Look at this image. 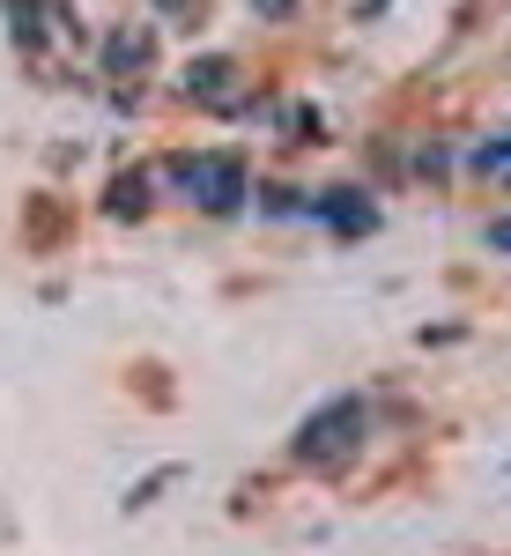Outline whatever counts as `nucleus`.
I'll use <instances>...</instances> for the list:
<instances>
[{"label":"nucleus","mask_w":511,"mask_h":556,"mask_svg":"<svg viewBox=\"0 0 511 556\" xmlns=\"http://www.w3.org/2000/svg\"><path fill=\"white\" fill-rule=\"evenodd\" d=\"M356 438H363V401H327V408L297 430V445H290V453H297L304 468H334V460L356 453Z\"/></svg>","instance_id":"nucleus-1"},{"label":"nucleus","mask_w":511,"mask_h":556,"mask_svg":"<svg viewBox=\"0 0 511 556\" xmlns=\"http://www.w3.org/2000/svg\"><path fill=\"white\" fill-rule=\"evenodd\" d=\"M178 193H186L193 208H238L245 172H238L230 156H186V164H178Z\"/></svg>","instance_id":"nucleus-2"},{"label":"nucleus","mask_w":511,"mask_h":556,"mask_svg":"<svg viewBox=\"0 0 511 556\" xmlns=\"http://www.w3.org/2000/svg\"><path fill=\"white\" fill-rule=\"evenodd\" d=\"M474 172H482V178H511V134H504V141H489V149H474Z\"/></svg>","instance_id":"nucleus-3"},{"label":"nucleus","mask_w":511,"mask_h":556,"mask_svg":"<svg viewBox=\"0 0 511 556\" xmlns=\"http://www.w3.org/2000/svg\"><path fill=\"white\" fill-rule=\"evenodd\" d=\"M290 8H297V0H259V15H267V23H282Z\"/></svg>","instance_id":"nucleus-4"},{"label":"nucleus","mask_w":511,"mask_h":556,"mask_svg":"<svg viewBox=\"0 0 511 556\" xmlns=\"http://www.w3.org/2000/svg\"><path fill=\"white\" fill-rule=\"evenodd\" d=\"M489 245H504V253H511V223H497V230H489Z\"/></svg>","instance_id":"nucleus-5"}]
</instances>
